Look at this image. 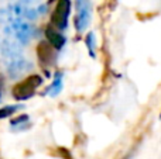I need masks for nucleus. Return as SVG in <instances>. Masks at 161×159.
<instances>
[{
	"label": "nucleus",
	"instance_id": "obj_10",
	"mask_svg": "<svg viewBox=\"0 0 161 159\" xmlns=\"http://www.w3.org/2000/svg\"><path fill=\"white\" fill-rule=\"evenodd\" d=\"M160 117H161V115H160Z\"/></svg>",
	"mask_w": 161,
	"mask_h": 159
},
{
	"label": "nucleus",
	"instance_id": "obj_2",
	"mask_svg": "<svg viewBox=\"0 0 161 159\" xmlns=\"http://www.w3.org/2000/svg\"><path fill=\"white\" fill-rule=\"evenodd\" d=\"M75 7H76L75 27L79 33H82L89 25V23H91L92 3L91 0H75Z\"/></svg>",
	"mask_w": 161,
	"mask_h": 159
},
{
	"label": "nucleus",
	"instance_id": "obj_3",
	"mask_svg": "<svg viewBox=\"0 0 161 159\" xmlns=\"http://www.w3.org/2000/svg\"><path fill=\"white\" fill-rule=\"evenodd\" d=\"M4 62H6V69H7L8 76L13 79L20 78L23 73L28 72L33 68L31 62L27 61L25 58H23V55L11 58V59H4Z\"/></svg>",
	"mask_w": 161,
	"mask_h": 159
},
{
	"label": "nucleus",
	"instance_id": "obj_7",
	"mask_svg": "<svg viewBox=\"0 0 161 159\" xmlns=\"http://www.w3.org/2000/svg\"><path fill=\"white\" fill-rule=\"evenodd\" d=\"M62 90V73L61 72H57L55 73V76H54V80H53V83H51V86L47 89V95L48 96H57V95H59V92Z\"/></svg>",
	"mask_w": 161,
	"mask_h": 159
},
{
	"label": "nucleus",
	"instance_id": "obj_4",
	"mask_svg": "<svg viewBox=\"0 0 161 159\" xmlns=\"http://www.w3.org/2000/svg\"><path fill=\"white\" fill-rule=\"evenodd\" d=\"M0 51H2V55L4 59H11V58H16V56L21 55V47H20V44H17L16 41H11L8 38L3 39L2 45H0Z\"/></svg>",
	"mask_w": 161,
	"mask_h": 159
},
{
	"label": "nucleus",
	"instance_id": "obj_1",
	"mask_svg": "<svg viewBox=\"0 0 161 159\" xmlns=\"http://www.w3.org/2000/svg\"><path fill=\"white\" fill-rule=\"evenodd\" d=\"M71 13V0H58L57 7L51 16V24L57 30H65Z\"/></svg>",
	"mask_w": 161,
	"mask_h": 159
},
{
	"label": "nucleus",
	"instance_id": "obj_6",
	"mask_svg": "<svg viewBox=\"0 0 161 159\" xmlns=\"http://www.w3.org/2000/svg\"><path fill=\"white\" fill-rule=\"evenodd\" d=\"M45 35H47L50 44L53 45L55 49H61V48L65 45V37L62 35L58 30H55V28L48 27L47 31H45Z\"/></svg>",
	"mask_w": 161,
	"mask_h": 159
},
{
	"label": "nucleus",
	"instance_id": "obj_8",
	"mask_svg": "<svg viewBox=\"0 0 161 159\" xmlns=\"http://www.w3.org/2000/svg\"><path fill=\"white\" fill-rule=\"evenodd\" d=\"M38 56L41 58L42 62H47V64H51V59L55 58L53 54V49H51L50 45H47L44 42V44H41V47H38Z\"/></svg>",
	"mask_w": 161,
	"mask_h": 159
},
{
	"label": "nucleus",
	"instance_id": "obj_9",
	"mask_svg": "<svg viewBox=\"0 0 161 159\" xmlns=\"http://www.w3.org/2000/svg\"><path fill=\"white\" fill-rule=\"evenodd\" d=\"M85 44L88 45V49L91 56H95V47H96V41H95V34L93 33H89L85 38Z\"/></svg>",
	"mask_w": 161,
	"mask_h": 159
},
{
	"label": "nucleus",
	"instance_id": "obj_5",
	"mask_svg": "<svg viewBox=\"0 0 161 159\" xmlns=\"http://www.w3.org/2000/svg\"><path fill=\"white\" fill-rule=\"evenodd\" d=\"M42 82V79L40 78V76H33L31 79H27V82L24 83V87L23 89H20L19 93H16V97L20 99V100H23V99H28L33 96L34 93V89H36L37 86H40Z\"/></svg>",
	"mask_w": 161,
	"mask_h": 159
}]
</instances>
